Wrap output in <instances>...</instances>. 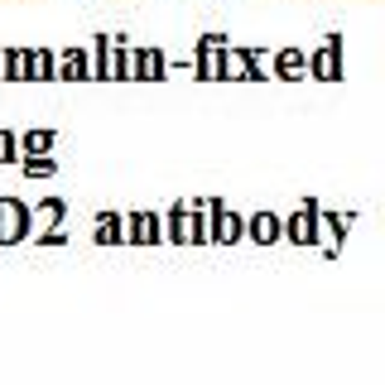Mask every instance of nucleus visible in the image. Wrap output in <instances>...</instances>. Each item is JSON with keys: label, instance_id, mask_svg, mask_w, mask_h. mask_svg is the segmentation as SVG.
Listing matches in <instances>:
<instances>
[{"label": "nucleus", "instance_id": "6e6552de", "mask_svg": "<svg viewBox=\"0 0 385 385\" xmlns=\"http://www.w3.org/2000/svg\"><path fill=\"white\" fill-rule=\"evenodd\" d=\"M10 154H15V140H10V135H0V159H10Z\"/></svg>", "mask_w": 385, "mask_h": 385}, {"label": "nucleus", "instance_id": "f03ea898", "mask_svg": "<svg viewBox=\"0 0 385 385\" xmlns=\"http://www.w3.org/2000/svg\"><path fill=\"white\" fill-rule=\"evenodd\" d=\"M82 78H87V58L78 48H68L63 53V82H82Z\"/></svg>", "mask_w": 385, "mask_h": 385}, {"label": "nucleus", "instance_id": "423d86ee", "mask_svg": "<svg viewBox=\"0 0 385 385\" xmlns=\"http://www.w3.org/2000/svg\"><path fill=\"white\" fill-rule=\"evenodd\" d=\"M159 73H164L159 53H140V78H159Z\"/></svg>", "mask_w": 385, "mask_h": 385}, {"label": "nucleus", "instance_id": "20e7f679", "mask_svg": "<svg viewBox=\"0 0 385 385\" xmlns=\"http://www.w3.org/2000/svg\"><path fill=\"white\" fill-rule=\"evenodd\" d=\"M251 231H256V241H280V222L275 217H251Z\"/></svg>", "mask_w": 385, "mask_h": 385}, {"label": "nucleus", "instance_id": "0eeeda50", "mask_svg": "<svg viewBox=\"0 0 385 385\" xmlns=\"http://www.w3.org/2000/svg\"><path fill=\"white\" fill-rule=\"evenodd\" d=\"M24 174H34V179H39V174H53V159H29Z\"/></svg>", "mask_w": 385, "mask_h": 385}, {"label": "nucleus", "instance_id": "7ed1b4c3", "mask_svg": "<svg viewBox=\"0 0 385 385\" xmlns=\"http://www.w3.org/2000/svg\"><path fill=\"white\" fill-rule=\"evenodd\" d=\"M19 63H24V73H29V78H44V73H53V58H48V53H24Z\"/></svg>", "mask_w": 385, "mask_h": 385}, {"label": "nucleus", "instance_id": "f257e3e1", "mask_svg": "<svg viewBox=\"0 0 385 385\" xmlns=\"http://www.w3.org/2000/svg\"><path fill=\"white\" fill-rule=\"evenodd\" d=\"M217 212V226H212V241H241V231H246V222L241 217H226L222 207H212Z\"/></svg>", "mask_w": 385, "mask_h": 385}, {"label": "nucleus", "instance_id": "39448f33", "mask_svg": "<svg viewBox=\"0 0 385 385\" xmlns=\"http://www.w3.org/2000/svg\"><path fill=\"white\" fill-rule=\"evenodd\" d=\"M289 236H294V241H313V212L294 217V222H289Z\"/></svg>", "mask_w": 385, "mask_h": 385}]
</instances>
